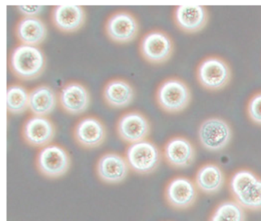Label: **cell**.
<instances>
[{
  "label": "cell",
  "instance_id": "obj_1",
  "mask_svg": "<svg viewBox=\"0 0 261 221\" xmlns=\"http://www.w3.org/2000/svg\"><path fill=\"white\" fill-rule=\"evenodd\" d=\"M46 64V56L37 46L19 44L9 54V69L13 76L21 80H34L40 77Z\"/></svg>",
  "mask_w": 261,
  "mask_h": 221
},
{
  "label": "cell",
  "instance_id": "obj_2",
  "mask_svg": "<svg viewBox=\"0 0 261 221\" xmlns=\"http://www.w3.org/2000/svg\"><path fill=\"white\" fill-rule=\"evenodd\" d=\"M155 100L159 108L164 112L178 114L190 105L192 91L182 79L169 77L164 79L157 87Z\"/></svg>",
  "mask_w": 261,
  "mask_h": 221
},
{
  "label": "cell",
  "instance_id": "obj_3",
  "mask_svg": "<svg viewBox=\"0 0 261 221\" xmlns=\"http://www.w3.org/2000/svg\"><path fill=\"white\" fill-rule=\"evenodd\" d=\"M124 156L130 170L143 175H149L158 169L163 153L154 142L146 139L128 145Z\"/></svg>",
  "mask_w": 261,
  "mask_h": 221
},
{
  "label": "cell",
  "instance_id": "obj_4",
  "mask_svg": "<svg viewBox=\"0 0 261 221\" xmlns=\"http://www.w3.org/2000/svg\"><path fill=\"white\" fill-rule=\"evenodd\" d=\"M197 81L207 91H216L225 88L231 80L232 71L228 62L218 56L203 59L197 67Z\"/></svg>",
  "mask_w": 261,
  "mask_h": 221
},
{
  "label": "cell",
  "instance_id": "obj_5",
  "mask_svg": "<svg viewBox=\"0 0 261 221\" xmlns=\"http://www.w3.org/2000/svg\"><path fill=\"white\" fill-rule=\"evenodd\" d=\"M173 40L161 29H152L143 35L139 43L140 56L149 64L161 65L169 61L174 53Z\"/></svg>",
  "mask_w": 261,
  "mask_h": 221
},
{
  "label": "cell",
  "instance_id": "obj_6",
  "mask_svg": "<svg viewBox=\"0 0 261 221\" xmlns=\"http://www.w3.org/2000/svg\"><path fill=\"white\" fill-rule=\"evenodd\" d=\"M36 169L45 178L56 179L69 171L71 158L64 146L51 143L41 148L36 156Z\"/></svg>",
  "mask_w": 261,
  "mask_h": 221
},
{
  "label": "cell",
  "instance_id": "obj_7",
  "mask_svg": "<svg viewBox=\"0 0 261 221\" xmlns=\"http://www.w3.org/2000/svg\"><path fill=\"white\" fill-rule=\"evenodd\" d=\"M231 127L224 119L211 117L201 122L198 137L201 146L211 152H219L225 149L231 140Z\"/></svg>",
  "mask_w": 261,
  "mask_h": 221
},
{
  "label": "cell",
  "instance_id": "obj_8",
  "mask_svg": "<svg viewBox=\"0 0 261 221\" xmlns=\"http://www.w3.org/2000/svg\"><path fill=\"white\" fill-rule=\"evenodd\" d=\"M105 35L116 44L132 42L138 36L140 24L129 11L120 10L109 15L105 24Z\"/></svg>",
  "mask_w": 261,
  "mask_h": 221
},
{
  "label": "cell",
  "instance_id": "obj_9",
  "mask_svg": "<svg viewBox=\"0 0 261 221\" xmlns=\"http://www.w3.org/2000/svg\"><path fill=\"white\" fill-rule=\"evenodd\" d=\"M116 131L122 141L131 144L148 138L151 132L150 122L141 111H126L119 117Z\"/></svg>",
  "mask_w": 261,
  "mask_h": 221
},
{
  "label": "cell",
  "instance_id": "obj_10",
  "mask_svg": "<svg viewBox=\"0 0 261 221\" xmlns=\"http://www.w3.org/2000/svg\"><path fill=\"white\" fill-rule=\"evenodd\" d=\"M108 130L101 119L88 115L81 118L73 129L76 143L86 149H95L106 141Z\"/></svg>",
  "mask_w": 261,
  "mask_h": 221
},
{
  "label": "cell",
  "instance_id": "obj_11",
  "mask_svg": "<svg viewBox=\"0 0 261 221\" xmlns=\"http://www.w3.org/2000/svg\"><path fill=\"white\" fill-rule=\"evenodd\" d=\"M56 134L54 122L44 116H30L21 129V135L25 143L36 148H43L51 144Z\"/></svg>",
  "mask_w": 261,
  "mask_h": 221
},
{
  "label": "cell",
  "instance_id": "obj_12",
  "mask_svg": "<svg viewBox=\"0 0 261 221\" xmlns=\"http://www.w3.org/2000/svg\"><path fill=\"white\" fill-rule=\"evenodd\" d=\"M129 165L124 155L116 152L102 154L95 165L96 175L100 181L110 184L123 182L129 175Z\"/></svg>",
  "mask_w": 261,
  "mask_h": 221
},
{
  "label": "cell",
  "instance_id": "obj_13",
  "mask_svg": "<svg viewBox=\"0 0 261 221\" xmlns=\"http://www.w3.org/2000/svg\"><path fill=\"white\" fill-rule=\"evenodd\" d=\"M175 26L189 35L198 33L208 23L209 13L207 7L198 5H181L175 6L172 13Z\"/></svg>",
  "mask_w": 261,
  "mask_h": 221
},
{
  "label": "cell",
  "instance_id": "obj_14",
  "mask_svg": "<svg viewBox=\"0 0 261 221\" xmlns=\"http://www.w3.org/2000/svg\"><path fill=\"white\" fill-rule=\"evenodd\" d=\"M61 108L67 114L77 115L85 112L91 103L89 90L83 84L76 81L65 83L58 94Z\"/></svg>",
  "mask_w": 261,
  "mask_h": 221
},
{
  "label": "cell",
  "instance_id": "obj_15",
  "mask_svg": "<svg viewBox=\"0 0 261 221\" xmlns=\"http://www.w3.org/2000/svg\"><path fill=\"white\" fill-rule=\"evenodd\" d=\"M196 184L190 178L177 176L168 182L165 189V198L173 208L182 210L189 208L198 195Z\"/></svg>",
  "mask_w": 261,
  "mask_h": 221
},
{
  "label": "cell",
  "instance_id": "obj_16",
  "mask_svg": "<svg viewBox=\"0 0 261 221\" xmlns=\"http://www.w3.org/2000/svg\"><path fill=\"white\" fill-rule=\"evenodd\" d=\"M165 161L171 167L185 169L195 161V148L189 139L175 136L167 140L163 149Z\"/></svg>",
  "mask_w": 261,
  "mask_h": 221
},
{
  "label": "cell",
  "instance_id": "obj_17",
  "mask_svg": "<svg viewBox=\"0 0 261 221\" xmlns=\"http://www.w3.org/2000/svg\"><path fill=\"white\" fill-rule=\"evenodd\" d=\"M86 12L83 6L60 5L53 8L51 21L59 31L65 34L75 33L86 21Z\"/></svg>",
  "mask_w": 261,
  "mask_h": 221
},
{
  "label": "cell",
  "instance_id": "obj_18",
  "mask_svg": "<svg viewBox=\"0 0 261 221\" xmlns=\"http://www.w3.org/2000/svg\"><path fill=\"white\" fill-rule=\"evenodd\" d=\"M14 31L19 44L37 47L45 41L48 35L46 24L39 16H22L16 22Z\"/></svg>",
  "mask_w": 261,
  "mask_h": 221
},
{
  "label": "cell",
  "instance_id": "obj_19",
  "mask_svg": "<svg viewBox=\"0 0 261 221\" xmlns=\"http://www.w3.org/2000/svg\"><path fill=\"white\" fill-rule=\"evenodd\" d=\"M102 97L107 105L112 108H126L135 98V90L126 79H110L102 90Z\"/></svg>",
  "mask_w": 261,
  "mask_h": 221
},
{
  "label": "cell",
  "instance_id": "obj_20",
  "mask_svg": "<svg viewBox=\"0 0 261 221\" xmlns=\"http://www.w3.org/2000/svg\"><path fill=\"white\" fill-rule=\"evenodd\" d=\"M57 102L55 90L50 85L42 84L30 91L29 109L33 115L47 117L54 111Z\"/></svg>",
  "mask_w": 261,
  "mask_h": 221
},
{
  "label": "cell",
  "instance_id": "obj_21",
  "mask_svg": "<svg viewBox=\"0 0 261 221\" xmlns=\"http://www.w3.org/2000/svg\"><path fill=\"white\" fill-rule=\"evenodd\" d=\"M225 181L224 172L218 165H203L195 175V183L198 189L206 194L219 192Z\"/></svg>",
  "mask_w": 261,
  "mask_h": 221
},
{
  "label": "cell",
  "instance_id": "obj_22",
  "mask_svg": "<svg viewBox=\"0 0 261 221\" xmlns=\"http://www.w3.org/2000/svg\"><path fill=\"white\" fill-rule=\"evenodd\" d=\"M30 92L27 87L19 83L7 87V111L10 114H20L29 109Z\"/></svg>",
  "mask_w": 261,
  "mask_h": 221
},
{
  "label": "cell",
  "instance_id": "obj_23",
  "mask_svg": "<svg viewBox=\"0 0 261 221\" xmlns=\"http://www.w3.org/2000/svg\"><path fill=\"white\" fill-rule=\"evenodd\" d=\"M245 213L244 207L236 201H227L221 203L212 213L210 221H244Z\"/></svg>",
  "mask_w": 261,
  "mask_h": 221
},
{
  "label": "cell",
  "instance_id": "obj_24",
  "mask_svg": "<svg viewBox=\"0 0 261 221\" xmlns=\"http://www.w3.org/2000/svg\"><path fill=\"white\" fill-rule=\"evenodd\" d=\"M259 177L248 169H241L234 172L230 180V192L233 198H238L246 189L248 188L251 184L257 181Z\"/></svg>",
  "mask_w": 261,
  "mask_h": 221
},
{
  "label": "cell",
  "instance_id": "obj_25",
  "mask_svg": "<svg viewBox=\"0 0 261 221\" xmlns=\"http://www.w3.org/2000/svg\"><path fill=\"white\" fill-rule=\"evenodd\" d=\"M235 201L247 210H261V178H258L256 182L235 198Z\"/></svg>",
  "mask_w": 261,
  "mask_h": 221
},
{
  "label": "cell",
  "instance_id": "obj_26",
  "mask_svg": "<svg viewBox=\"0 0 261 221\" xmlns=\"http://www.w3.org/2000/svg\"><path fill=\"white\" fill-rule=\"evenodd\" d=\"M247 113L253 123L261 126V91L255 93L249 99Z\"/></svg>",
  "mask_w": 261,
  "mask_h": 221
},
{
  "label": "cell",
  "instance_id": "obj_27",
  "mask_svg": "<svg viewBox=\"0 0 261 221\" xmlns=\"http://www.w3.org/2000/svg\"><path fill=\"white\" fill-rule=\"evenodd\" d=\"M42 6H18V12L23 17H38L43 9Z\"/></svg>",
  "mask_w": 261,
  "mask_h": 221
}]
</instances>
